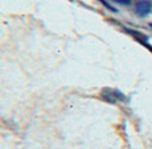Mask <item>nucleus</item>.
I'll return each instance as SVG.
<instances>
[{
	"label": "nucleus",
	"mask_w": 152,
	"mask_h": 149,
	"mask_svg": "<svg viewBox=\"0 0 152 149\" xmlns=\"http://www.w3.org/2000/svg\"><path fill=\"white\" fill-rule=\"evenodd\" d=\"M102 98L104 100L110 102V103H116V102H122L124 100V95L122 94L121 91L118 90H114V89H104L102 91Z\"/></svg>",
	"instance_id": "obj_1"
},
{
	"label": "nucleus",
	"mask_w": 152,
	"mask_h": 149,
	"mask_svg": "<svg viewBox=\"0 0 152 149\" xmlns=\"http://www.w3.org/2000/svg\"><path fill=\"white\" fill-rule=\"evenodd\" d=\"M135 9L139 16H145L152 11V1L151 0H138Z\"/></svg>",
	"instance_id": "obj_2"
},
{
	"label": "nucleus",
	"mask_w": 152,
	"mask_h": 149,
	"mask_svg": "<svg viewBox=\"0 0 152 149\" xmlns=\"http://www.w3.org/2000/svg\"><path fill=\"white\" fill-rule=\"evenodd\" d=\"M113 1L118 3V4H123V5H127L131 3V0H113Z\"/></svg>",
	"instance_id": "obj_3"
}]
</instances>
